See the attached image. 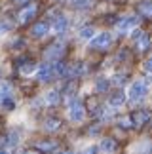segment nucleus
I'll return each instance as SVG.
<instances>
[{"instance_id":"4","label":"nucleus","mask_w":152,"mask_h":154,"mask_svg":"<svg viewBox=\"0 0 152 154\" xmlns=\"http://www.w3.org/2000/svg\"><path fill=\"white\" fill-rule=\"evenodd\" d=\"M110 44H112V36L108 32H101L91 40V48H95V50H107Z\"/></svg>"},{"instance_id":"7","label":"nucleus","mask_w":152,"mask_h":154,"mask_svg":"<svg viewBox=\"0 0 152 154\" xmlns=\"http://www.w3.org/2000/svg\"><path fill=\"white\" fill-rule=\"evenodd\" d=\"M53 74H55V70H53L51 65H42V67L38 69V80L40 82H50L53 78Z\"/></svg>"},{"instance_id":"19","label":"nucleus","mask_w":152,"mask_h":154,"mask_svg":"<svg viewBox=\"0 0 152 154\" xmlns=\"http://www.w3.org/2000/svg\"><path fill=\"white\" fill-rule=\"evenodd\" d=\"M0 105H2V109H6V110H11L15 106L14 101H11L10 97H2V99H0Z\"/></svg>"},{"instance_id":"21","label":"nucleus","mask_w":152,"mask_h":154,"mask_svg":"<svg viewBox=\"0 0 152 154\" xmlns=\"http://www.w3.org/2000/svg\"><path fill=\"white\" fill-rule=\"evenodd\" d=\"M108 90V82L107 80H99L97 82V91H107Z\"/></svg>"},{"instance_id":"25","label":"nucleus","mask_w":152,"mask_h":154,"mask_svg":"<svg viewBox=\"0 0 152 154\" xmlns=\"http://www.w3.org/2000/svg\"><path fill=\"white\" fill-rule=\"evenodd\" d=\"M82 154H97V149H95V146H90V149H86Z\"/></svg>"},{"instance_id":"6","label":"nucleus","mask_w":152,"mask_h":154,"mask_svg":"<svg viewBox=\"0 0 152 154\" xmlns=\"http://www.w3.org/2000/svg\"><path fill=\"white\" fill-rule=\"evenodd\" d=\"M84 114H86L84 105H82L80 101H72L71 103V109H68V116H71V120L72 122H80L82 118H84Z\"/></svg>"},{"instance_id":"13","label":"nucleus","mask_w":152,"mask_h":154,"mask_svg":"<svg viewBox=\"0 0 152 154\" xmlns=\"http://www.w3.org/2000/svg\"><path fill=\"white\" fill-rule=\"evenodd\" d=\"M124 101H126V95L122 91H118V93H114L112 97L108 99V103H110V106H122L124 105Z\"/></svg>"},{"instance_id":"3","label":"nucleus","mask_w":152,"mask_h":154,"mask_svg":"<svg viewBox=\"0 0 152 154\" xmlns=\"http://www.w3.org/2000/svg\"><path fill=\"white\" fill-rule=\"evenodd\" d=\"M147 91H148L147 84L139 80V82H135V84L129 88V99L131 101H139V99H143L144 95H147Z\"/></svg>"},{"instance_id":"8","label":"nucleus","mask_w":152,"mask_h":154,"mask_svg":"<svg viewBox=\"0 0 152 154\" xmlns=\"http://www.w3.org/2000/svg\"><path fill=\"white\" fill-rule=\"evenodd\" d=\"M48 31H50V27L46 25V23H36V25L31 29V34H32L34 38H42V36L48 34Z\"/></svg>"},{"instance_id":"12","label":"nucleus","mask_w":152,"mask_h":154,"mask_svg":"<svg viewBox=\"0 0 152 154\" xmlns=\"http://www.w3.org/2000/svg\"><path fill=\"white\" fill-rule=\"evenodd\" d=\"M17 65H19V72H23V74H31L34 70V63L29 61V59H21Z\"/></svg>"},{"instance_id":"15","label":"nucleus","mask_w":152,"mask_h":154,"mask_svg":"<svg viewBox=\"0 0 152 154\" xmlns=\"http://www.w3.org/2000/svg\"><path fill=\"white\" fill-rule=\"evenodd\" d=\"M139 11H141L143 15L152 17V0H144V2L139 4Z\"/></svg>"},{"instance_id":"28","label":"nucleus","mask_w":152,"mask_h":154,"mask_svg":"<svg viewBox=\"0 0 152 154\" xmlns=\"http://www.w3.org/2000/svg\"><path fill=\"white\" fill-rule=\"evenodd\" d=\"M61 154H72V152H68V150H65V152H61Z\"/></svg>"},{"instance_id":"11","label":"nucleus","mask_w":152,"mask_h":154,"mask_svg":"<svg viewBox=\"0 0 152 154\" xmlns=\"http://www.w3.org/2000/svg\"><path fill=\"white\" fill-rule=\"evenodd\" d=\"M59 128H61V120H59V118H48V120L44 122V129H46V131H57Z\"/></svg>"},{"instance_id":"18","label":"nucleus","mask_w":152,"mask_h":154,"mask_svg":"<svg viewBox=\"0 0 152 154\" xmlns=\"http://www.w3.org/2000/svg\"><path fill=\"white\" fill-rule=\"evenodd\" d=\"M59 101H61V97H59L57 91H50L48 95H46V103L48 105H59Z\"/></svg>"},{"instance_id":"2","label":"nucleus","mask_w":152,"mask_h":154,"mask_svg":"<svg viewBox=\"0 0 152 154\" xmlns=\"http://www.w3.org/2000/svg\"><path fill=\"white\" fill-rule=\"evenodd\" d=\"M36 10H38L36 4H29V6H25V8H23L19 14H17V21H19L21 25H27V23L31 21L34 15H36Z\"/></svg>"},{"instance_id":"23","label":"nucleus","mask_w":152,"mask_h":154,"mask_svg":"<svg viewBox=\"0 0 152 154\" xmlns=\"http://www.w3.org/2000/svg\"><path fill=\"white\" fill-rule=\"evenodd\" d=\"M120 126L122 128H133V124H131V118H122V120H120Z\"/></svg>"},{"instance_id":"17","label":"nucleus","mask_w":152,"mask_h":154,"mask_svg":"<svg viewBox=\"0 0 152 154\" xmlns=\"http://www.w3.org/2000/svg\"><path fill=\"white\" fill-rule=\"evenodd\" d=\"M67 25H68L67 17H57L55 23H53V29H55V32H63L67 29Z\"/></svg>"},{"instance_id":"20","label":"nucleus","mask_w":152,"mask_h":154,"mask_svg":"<svg viewBox=\"0 0 152 154\" xmlns=\"http://www.w3.org/2000/svg\"><path fill=\"white\" fill-rule=\"evenodd\" d=\"M93 32H95V31H93V27H84V29L80 31V36H82V38H91Z\"/></svg>"},{"instance_id":"5","label":"nucleus","mask_w":152,"mask_h":154,"mask_svg":"<svg viewBox=\"0 0 152 154\" xmlns=\"http://www.w3.org/2000/svg\"><path fill=\"white\" fill-rule=\"evenodd\" d=\"M63 53H65V44H61V42H53L51 46H48L44 51V55L46 59H59Z\"/></svg>"},{"instance_id":"9","label":"nucleus","mask_w":152,"mask_h":154,"mask_svg":"<svg viewBox=\"0 0 152 154\" xmlns=\"http://www.w3.org/2000/svg\"><path fill=\"white\" fill-rule=\"evenodd\" d=\"M135 25H137V19H135V17H127V19H124V21L118 23V31L120 32H127L131 27H135Z\"/></svg>"},{"instance_id":"1","label":"nucleus","mask_w":152,"mask_h":154,"mask_svg":"<svg viewBox=\"0 0 152 154\" xmlns=\"http://www.w3.org/2000/svg\"><path fill=\"white\" fill-rule=\"evenodd\" d=\"M129 118H131L133 128H143L152 120V110H137V112H133Z\"/></svg>"},{"instance_id":"26","label":"nucleus","mask_w":152,"mask_h":154,"mask_svg":"<svg viewBox=\"0 0 152 154\" xmlns=\"http://www.w3.org/2000/svg\"><path fill=\"white\" fill-rule=\"evenodd\" d=\"M0 154H8V150H6V149H0Z\"/></svg>"},{"instance_id":"24","label":"nucleus","mask_w":152,"mask_h":154,"mask_svg":"<svg viewBox=\"0 0 152 154\" xmlns=\"http://www.w3.org/2000/svg\"><path fill=\"white\" fill-rule=\"evenodd\" d=\"M144 70H147V72H152V57H148L147 61H144Z\"/></svg>"},{"instance_id":"16","label":"nucleus","mask_w":152,"mask_h":154,"mask_svg":"<svg viewBox=\"0 0 152 154\" xmlns=\"http://www.w3.org/2000/svg\"><path fill=\"white\" fill-rule=\"evenodd\" d=\"M135 40H137V48L141 50V51H144V50H147L148 46H150V38L147 36V34H143V32H141V36L135 38Z\"/></svg>"},{"instance_id":"29","label":"nucleus","mask_w":152,"mask_h":154,"mask_svg":"<svg viewBox=\"0 0 152 154\" xmlns=\"http://www.w3.org/2000/svg\"><path fill=\"white\" fill-rule=\"evenodd\" d=\"M15 2H27V0H15Z\"/></svg>"},{"instance_id":"10","label":"nucleus","mask_w":152,"mask_h":154,"mask_svg":"<svg viewBox=\"0 0 152 154\" xmlns=\"http://www.w3.org/2000/svg\"><path fill=\"white\" fill-rule=\"evenodd\" d=\"M36 149L42 152H51L57 149V141H40V143H36Z\"/></svg>"},{"instance_id":"22","label":"nucleus","mask_w":152,"mask_h":154,"mask_svg":"<svg viewBox=\"0 0 152 154\" xmlns=\"http://www.w3.org/2000/svg\"><path fill=\"white\" fill-rule=\"evenodd\" d=\"M10 90H11V88L8 84H0V97H8Z\"/></svg>"},{"instance_id":"27","label":"nucleus","mask_w":152,"mask_h":154,"mask_svg":"<svg viewBox=\"0 0 152 154\" xmlns=\"http://www.w3.org/2000/svg\"><path fill=\"white\" fill-rule=\"evenodd\" d=\"M25 154H36V152H34V150H27Z\"/></svg>"},{"instance_id":"14","label":"nucleus","mask_w":152,"mask_h":154,"mask_svg":"<svg viewBox=\"0 0 152 154\" xmlns=\"http://www.w3.org/2000/svg\"><path fill=\"white\" fill-rule=\"evenodd\" d=\"M101 150H103V152H114V150H116V141H114V139H103Z\"/></svg>"}]
</instances>
